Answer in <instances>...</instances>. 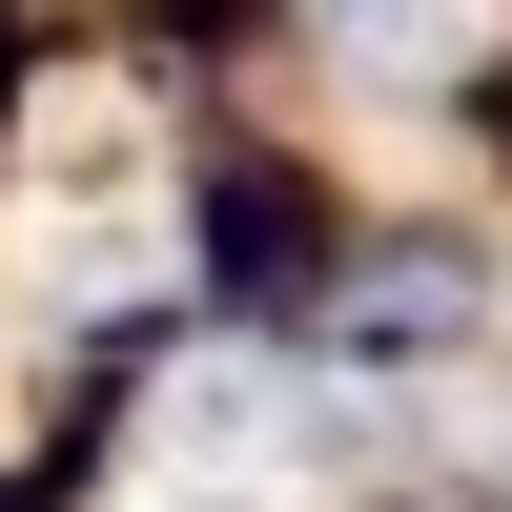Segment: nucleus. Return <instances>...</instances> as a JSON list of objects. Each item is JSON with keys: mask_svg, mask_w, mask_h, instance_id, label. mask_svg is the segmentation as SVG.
Masks as SVG:
<instances>
[{"mask_svg": "<svg viewBox=\"0 0 512 512\" xmlns=\"http://www.w3.org/2000/svg\"><path fill=\"white\" fill-rule=\"evenodd\" d=\"M308 451H349V410L267 349H205L164 369L144 451H123V512H308Z\"/></svg>", "mask_w": 512, "mask_h": 512, "instance_id": "obj_1", "label": "nucleus"}, {"mask_svg": "<svg viewBox=\"0 0 512 512\" xmlns=\"http://www.w3.org/2000/svg\"><path fill=\"white\" fill-rule=\"evenodd\" d=\"M328 41H349L369 82H431L451 62V0H328Z\"/></svg>", "mask_w": 512, "mask_h": 512, "instance_id": "obj_2", "label": "nucleus"}]
</instances>
